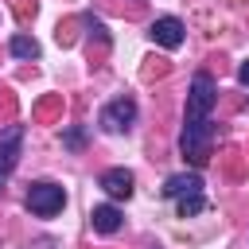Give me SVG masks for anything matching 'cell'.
I'll return each instance as SVG.
<instances>
[{
  "mask_svg": "<svg viewBox=\"0 0 249 249\" xmlns=\"http://www.w3.org/2000/svg\"><path fill=\"white\" fill-rule=\"evenodd\" d=\"M163 198H183V195H202V175L198 171H179V175H167L163 187H160Z\"/></svg>",
  "mask_w": 249,
  "mask_h": 249,
  "instance_id": "5b68a950",
  "label": "cell"
},
{
  "mask_svg": "<svg viewBox=\"0 0 249 249\" xmlns=\"http://www.w3.org/2000/svg\"><path fill=\"white\" fill-rule=\"evenodd\" d=\"M19 148H23V124H8L0 132V187L8 183V175L19 163Z\"/></svg>",
  "mask_w": 249,
  "mask_h": 249,
  "instance_id": "277c9868",
  "label": "cell"
},
{
  "mask_svg": "<svg viewBox=\"0 0 249 249\" xmlns=\"http://www.w3.org/2000/svg\"><path fill=\"white\" fill-rule=\"evenodd\" d=\"M62 206H66V191H62L58 183L39 179V183L27 187V210H31V214H39V218H54Z\"/></svg>",
  "mask_w": 249,
  "mask_h": 249,
  "instance_id": "7a4b0ae2",
  "label": "cell"
},
{
  "mask_svg": "<svg viewBox=\"0 0 249 249\" xmlns=\"http://www.w3.org/2000/svg\"><path fill=\"white\" fill-rule=\"evenodd\" d=\"M62 144H66V148H82V144H86V132H82V128H70V132H62Z\"/></svg>",
  "mask_w": 249,
  "mask_h": 249,
  "instance_id": "8fae6325",
  "label": "cell"
},
{
  "mask_svg": "<svg viewBox=\"0 0 249 249\" xmlns=\"http://www.w3.org/2000/svg\"><path fill=\"white\" fill-rule=\"evenodd\" d=\"M148 35H152V43L175 51V47H183V19H175V16H160V19L152 23Z\"/></svg>",
  "mask_w": 249,
  "mask_h": 249,
  "instance_id": "8992f818",
  "label": "cell"
},
{
  "mask_svg": "<svg viewBox=\"0 0 249 249\" xmlns=\"http://www.w3.org/2000/svg\"><path fill=\"white\" fill-rule=\"evenodd\" d=\"M237 82H241V86H249V62H241V66H237Z\"/></svg>",
  "mask_w": 249,
  "mask_h": 249,
  "instance_id": "7c38bea8",
  "label": "cell"
},
{
  "mask_svg": "<svg viewBox=\"0 0 249 249\" xmlns=\"http://www.w3.org/2000/svg\"><path fill=\"white\" fill-rule=\"evenodd\" d=\"M8 51H12L16 58H39V43H35L31 35H23V31L8 39Z\"/></svg>",
  "mask_w": 249,
  "mask_h": 249,
  "instance_id": "9c48e42d",
  "label": "cell"
},
{
  "mask_svg": "<svg viewBox=\"0 0 249 249\" xmlns=\"http://www.w3.org/2000/svg\"><path fill=\"white\" fill-rule=\"evenodd\" d=\"M132 121H136V101H132V97H113V101H105L101 113H97V124H101L105 132H128Z\"/></svg>",
  "mask_w": 249,
  "mask_h": 249,
  "instance_id": "3957f363",
  "label": "cell"
},
{
  "mask_svg": "<svg viewBox=\"0 0 249 249\" xmlns=\"http://www.w3.org/2000/svg\"><path fill=\"white\" fill-rule=\"evenodd\" d=\"M214 78L210 74H195L191 78V89H187V113H183V132H179V152L183 160H191L195 167H202L210 160V140H214V124H210V113H214Z\"/></svg>",
  "mask_w": 249,
  "mask_h": 249,
  "instance_id": "6da1fadb",
  "label": "cell"
},
{
  "mask_svg": "<svg viewBox=\"0 0 249 249\" xmlns=\"http://www.w3.org/2000/svg\"><path fill=\"white\" fill-rule=\"evenodd\" d=\"M206 210V198L202 195H183V198H175V214L179 218H195V214H202Z\"/></svg>",
  "mask_w": 249,
  "mask_h": 249,
  "instance_id": "30bf717a",
  "label": "cell"
},
{
  "mask_svg": "<svg viewBox=\"0 0 249 249\" xmlns=\"http://www.w3.org/2000/svg\"><path fill=\"white\" fill-rule=\"evenodd\" d=\"M132 171L128 167H109L105 175H101V191L109 195V198H132Z\"/></svg>",
  "mask_w": 249,
  "mask_h": 249,
  "instance_id": "52a82bcc",
  "label": "cell"
},
{
  "mask_svg": "<svg viewBox=\"0 0 249 249\" xmlns=\"http://www.w3.org/2000/svg\"><path fill=\"white\" fill-rule=\"evenodd\" d=\"M89 222H93V230H97V233H117V230L124 226V214H121L113 202H101V206H93Z\"/></svg>",
  "mask_w": 249,
  "mask_h": 249,
  "instance_id": "ba28073f",
  "label": "cell"
}]
</instances>
